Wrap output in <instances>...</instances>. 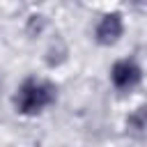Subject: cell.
Segmentation results:
<instances>
[{"label":"cell","mask_w":147,"mask_h":147,"mask_svg":"<svg viewBox=\"0 0 147 147\" xmlns=\"http://www.w3.org/2000/svg\"><path fill=\"white\" fill-rule=\"evenodd\" d=\"M55 85L48 80H37V78H25L14 94V108L21 115H37L44 108L55 103Z\"/></svg>","instance_id":"cell-1"},{"label":"cell","mask_w":147,"mask_h":147,"mask_svg":"<svg viewBox=\"0 0 147 147\" xmlns=\"http://www.w3.org/2000/svg\"><path fill=\"white\" fill-rule=\"evenodd\" d=\"M110 80L117 90H131L142 80V69L133 60H119L110 69Z\"/></svg>","instance_id":"cell-2"},{"label":"cell","mask_w":147,"mask_h":147,"mask_svg":"<svg viewBox=\"0 0 147 147\" xmlns=\"http://www.w3.org/2000/svg\"><path fill=\"white\" fill-rule=\"evenodd\" d=\"M122 32H124V23H122V16H119L117 11L106 14V16L99 21L96 30H94L96 41H99L101 46H113V44L122 37Z\"/></svg>","instance_id":"cell-3"},{"label":"cell","mask_w":147,"mask_h":147,"mask_svg":"<svg viewBox=\"0 0 147 147\" xmlns=\"http://www.w3.org/2000/svg\"><path fill=\"white\" fill-rule=\"evenodd\" d=\"M126 126L133 129V131H145V129H147V106L136 108V110L126 117Z\"/></svg>","instance_id":"cell-4"}]
</instances>
